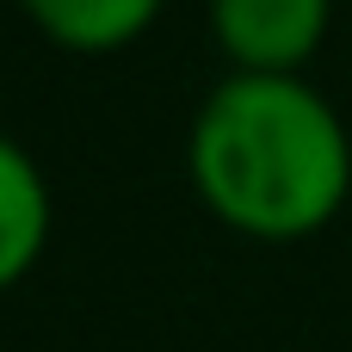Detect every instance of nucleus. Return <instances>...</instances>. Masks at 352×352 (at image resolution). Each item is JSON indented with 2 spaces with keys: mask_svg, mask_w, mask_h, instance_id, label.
<instances>
[{
  "mask_svg": "<svg viewBox=\"0 0 352 352\" xmlns=\"http://www.w3.org/2000/svg\"><path fill=\"white\" fill-rule=\"evenodd\" d=\"M328 25L334 0H210V37L229 74H303Z\"/></svg>",
  "mask_w": 352,
  "mask_h": 352,
  "instance_id": "2",
  "label": "nucleus"
},
{
  "mask_svg": "<svg viewBox=\"0 0 352 352\" xmlns=\"http://www.w3.org/2000/svg\"><path fill=\"white\" fill-rule=\"evenodd\" d=\"M43 248H50V179L12 136H0V297L31 278Z\"/></svg>",
  "mask_w": 352,
  "mask_h": 352,
  "instance_id": "3",
  "label": "nucleus"
},
{
  "mask_svg": "<svg viewBox=\"0 0 352 352\" xmlns=\"http://www.w3.org/2000/svg\"><path fill=\"white\" fill-rule=\"evenodd\" d=\"M204 210L248 241H309L352 198V136L303 74H229L186 130Z\"/></svg>",
  "mask_w": 352,
  "mask_h": 352,
  "instance_id": "1",
  "label": "nucleus"
},
{
  "mask_svg": "<svg viewBox=\"0 0 352 352\" xmlns=\"http://www.w3.org/2000/svg\"><path fill=\"white\" fill-rule=\"evenodd\" d=\"M19 6L56 50H74V56L130 50L161 19V0H19Z\"/></svg>",
  "mask_w": 352,
  "mask_h": 352,
  "instance_id": "4",
  "label": "nucleus"
}]
</instances>
